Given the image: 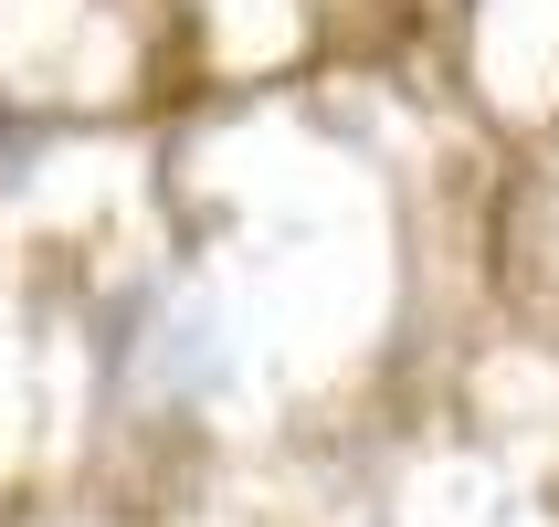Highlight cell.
Returning <instances> with one entry per match:
<instances>
[{
  "label": "cell",
  "mask_w": 559,
  "mask_h": 527,
  "mask_svg": "<svg viewBox=\"0 0 559 527\" xmlns=\"http://www.w3.org/2000/svg\"><path fill=\"white\" fill-rule=\"evenodd\" d=\"M106 370H117L127 391H212V380H222L212 316H201V307H158L148 338L117 316V338H106Z\"/></svg>",
  "instance_id": "cell-1"
},
{
  "label": "cell",
  "mask_w": 559,
  "mask_h": 527,
  "mask_svg": "<svg viewBox=\"0 0 559 527\" xmlns=\"http://www.w3.org/2000/svg\"><path fill=\"white\" fill-rule=\"evenodd\" d=\"M32 148H43V127H22L11 106H0V180H22V169H32Z\"/></svg>",
  "instance_id": "cell-2"
}]
</instances>
